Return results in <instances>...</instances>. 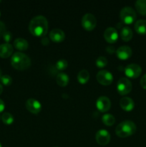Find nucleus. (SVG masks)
Returning <instances> with one entry per match:
<instances>
[{
    "instance_id": "f257e3e1",
    "label": "nucleus",
    "mask_w": 146,
    "mask_h": 147,
    "mask_svg": "<svg viewBox=\"0 0 146 147\" xmlns=\"http://www.w3.org/2000/svg\"><path fill=\"white\" fill-rule=\"evenodd\" d=\"M29 30L32 35L44 37L48 31V22L46 17L42 15L33 17L29 24Z\"/></svg>"
},
{
    "instance_id": "f03ea898",
    "label": "nucleus",
    "mask_w": 146,
    "mask_h": 147,
    "mask_svg": "<svg viewBox=\"0 0 146 147\" xmlns=\"http://www.w3.org/2000/svg\"><path fill=\"white\" fill-rule=\"evenodd\" d=\"M11 66L16 70H27L31 65V59L24 53L17 52L11 56Z\"/></svg>"
},
{
    "instance_id": "7ed1b4c3",
    "label": "nucleus",
    "mask_w": 146,
    "mask_h": 147,
    "mask_svg": "<svg viewBox=\"0 0 146 147\" xmlns=\"http://www.w3.org/2000/svg\"><path fill=\"white\" fill-rule=\"evenodd\" d=\"M137 130V127L134 122L126 120L117 125L115 129V133L120 138H127L134 134Z\"/></svg>"
},
{
    "instance_id": "20e7f679",
    "label": "nucleus",
    "mask_w": 146,
    "mask_h": 147,
    "mask_svg": "<svg viewBox=\"0 0 146 147\" xmlns=\"http://www.w3.org/2000/svg\"><path fill=\"white\" fill-rule=\"evenodd\" d=\"M120 20L123 23L126 24H131L135 21L136 12L132 7H125L121 9L120 12Z\"/></svg>"
},
{
    "instance_id": "39448f33",
    "label": "nucleus",
    "mask_w": 146,
    "mask_h": 147,
    "mask_svg": "<svg viewBox=\"0 0 146 147\" xmlns=\"http://www.w3.org/2000/svg\"><path fill=\"white\" fill-rule=\"evenodd\" d=\"M117 92L121 96H125L132 90V83L126 78H121L117 83Z\"/></svg>"
},
{
    "instance_id": "423d86ee",
    "label": "nucleus",
    "mask_w": 146,
    "mask_h": 147,
    "mask_svg": "<svg viewBox=\"0 0 146 147\" xmlns=\"http://www.w3.org/2000/svg\"><path fill=\"white\" fill-rule=\"evenodd\" d=\"M82 25L83 28L87 31H92L95 28L97 25L96 17L90 13L85 14L82 19Z\"/></svg>"
},
{
    "instance_id": "0eeeda50",
    "label": "nucleus",
    "mask_w": 146,
    "mask_h": 147,
    "mask_svg": "<svg viewBox=\"0 0 146 147\" xmlns=\"http://www.w3.org/2000/svg\"><path fill=\"white\" fill-rule=\"evenodd\" d=\"M97 82L102 86H109L113 83V76L110 72L105 70H102L97 73L96 76Z\"/></svg>"
},
{
    "instance_id": "6e6552de",
    "label": "nucleus",
    "mask_w": 146,
    "mask_h": 147,
    "mask_svg": "<svg viewBox=\"0 0 146 147\" xmlns=\"http://www.w3.org/2000/svg\"><path fill=\"white\" fill-rule=\"evenodd\" d=\"M124 72L127 78H137L141 75L142 68L139 65L133 63V64H130L126 66Z\"/></svg>"
},
{
    "instance_id": "1a4fd4ad",
    "label": "nucleus",
    "mask_w": 146,
    "mask_h": 147,
    "mask_svg": "<svg viewBox=\"0 0 146 147\" xmlns=\"http://www.w3.org/2000/svg\"><path fill=\"white\" fill-rule=\"evenodd\" d=\"M95 140L100 146H106L110 142V134L105 129H100L96 133Z\"/></svg>"
},
{
    "instance_id": "9d476101",
    "label": "nucleus",
    "mask_w": 146,
    "mask_h": 147,
    "mask_svg": "<svg viewBox=\"0 0 146 147\" xmlns=\"http://www.w3.org/2000/svg\"><path fill=\"white\" fill-rule=\"evenodd\" d=\"M26 109L32 114H38L42 110V104L39 100L34 98H29L25 103Z\"/></svg>"
},
{
    "instance_id": "9b49d317",
    "label": "nucleus",
    "mask_w": 146,
    "mask_h": 147,
    "mask_svg": "<svg viewBox=\"0 0 146 147\" xmlns=\"http://www.w3.org/2000/svg\"><path fill=\"white\" fill-rule=\"evenodd\" d=\"M96 107L100 112L105 113L110 109L111 102L110 99L106 96H100L96 101Z\"/></svg>"
},
{
    "instance_id": "f8f14e48",
    "label": "nucleus",
    "mask_w": 146,
    "mask_h": 147,
    "mask_svg": "<svg viewBox=\"0 0 146 147\" xmlns=\"http://www.w3.org/2000/svg\"><path fill=\"white\" fill-rule=\"evenodd\" d=\"M104 37L106 42L110 44L116 42L118 39V33H117V30L114 27H108L104 31Z\"/></svg>"
},
{
    "instance_id": "ddd939ff",
    "label": "nucleus",
    "mask_w": 146,
    "mask_h": 147,
    "mask_svg": "<svg viewBox=\"0 0 146 147\" xmlns=\"http://www.w3.org/2000/svg\"><path fill=\"white\" fill-rule=\"evenodd\" d=\"M116 55L120 60H127L132 55V49L127 45L121 46L116 50Z\"/></svg>"
},
{
    "instance_id": "4468645a",
    "label": "nucleus",
    "mask_w": 146,
    "mask_h": 147,
    "mask_svg": "<svg viewBox=\"0 0 146 147\" xmlns=\"http://www.w3.org/2000/svg\"><path fill=\"white\" fill-rule=\"evenodd\" d=\"M50 38L54 42H62L65 39V34L60 29H53L50 33Z\"/></svg>"
},
{
    "instance_id": "2eb2a0df",
    "label": "nucleus",
    "mask_w": 146,
    "mask_h": 147,
    "mask_svg": "<svg viewBox=\"0 0 146 147\" xmlns=\"http://www.w3.org/2000/svg\"><path fill=\"white\" fill-rule=\"evenodd\" d=\"M120 106L125 111H131L135 108V103L130 97H123L120 99Z\"/></svg>"
},
{
    "instance_id": "dca6fc26",
    "label": "nucleus",
    "mask_w": 146,
    "mask_h": 147,
    "mask_svg": "<svg viewBox=\"0 0 146 147\" xmlns=\"http://www.w3.org/2000/svg\"><path fill=\"white\" fill-rule=\"evenodd\" d=\"M13 47L9 43H4L0 45V57L7 58L13 53Z\"/></svg>"
},
{
    "instance_id": "f3484780",
    "label": "nucleus",
    "mask_w": 146,
    "mask_h": 147,
    "mask_svg": "<svg viewBox=\"0 0 146 147\" xmlns=\"http://www.w3.org/2000/svg\"><path fill=\"white\" fill-rule=\"evenodd\" d=\"M135 30L136 32L141 35L146 34V20H139L135 23Z\"/></svg>"
},
{
    "instance_id": "a211bd4d",
    "label": "nucleus",
    "mask_w": 146,
    "mask_h": 147,
    "mask_svg": "<svg viewBox=\"0 0 146 147\" xmlns=\"http://www.w3.org/2000/svg\"><path fill=\"white\" fill-rule=\"evenodd\" d=\"M14 46L16 49L20 51H24L27 50L29 47V43L25 39L17 38L14 41Z\"/></svg>"
},
{
    "instance_id": "6ab92c4d",
    "label": "nucleus",
    "mask_w": 146,
    "mask_h": 147,
    "mask_svg": "<svg viewBox=\"0 0 146 147\" xmlns=\"http://www.w3.org/2000/svg\"><path fill=\"white\" fill-rule=\"evenodd\" d=\"M69 76L64 73H60L56 77V82L60 87H65L69 83Z\"/></svg>"
},
{
    "instance_id": "aec40b11",
    "label": "nucleus",
    "mask_w": 146,
    "mask_h": 147,
    "mask_svg": "<svg viewBox=\"0 0 146 147\" xmlns=\"http://www.w3.org/2000/svg\"><path fill=\"white\" fill-rule=\"evenodd\" d=\"M133 36V31L128 27H123L120 32V37L125 42H129L132 40Z\"/></svg>"
},
{
    "instance_id": "412c9836",
    "label": "nucleus",
    "mask_w": 146,
    "mask_h": 147,
    "mask_svg": "<svg viewBox=\"0 0 146 147\" xmlns=\"http://www.w3.org/2000/svg\"><path fill=\"white\" fill-rule=\"evenodd\" d=\"M77 78L80 84H85L90 79V73L87 70L83 69L78 73Z\"/></svg>"
},
{
    "instance_id": "4be33fe9",
    "label": "nucleus",
    "mask_w": 146,
    "mask_h": 147,
    "mask_svg": "<svg viewBox=\"0 0 146 147\" xmlns=\"http://www.w3.org/2000/svg\"><path fill=\"white\" fill-rule=\"evenodd\" d=\"M137 12L143 16H146V0H137L135 2Z\"/></svg>"
},
{
    "instance_id": "5701e85b",
    "label": "nucleus",
    "mask_w": 146,
    "mask_h": 147,
    "mask_svg": "<svg viewBox=\"0 0 146 147\" xmlns=\"http://www.w3.org/2000/svg\"><path fill=\"white\" fill-rule=\"evenodd\" d=\"M103 123L107 126H112L115 122V118L110 113H106L102 117Z\"/></svg>"
},
{
    "instance_id": "b1692460",
    "label": "nucleus",
    "mask_w": 146,
    "mask_h": 147,
    "mask_svg": "<svg viewBox=\"0 0 146 147\" xmlns=\"http://www.w3.org/2000/svg\"><path fill=\"white\" fill-rule=\"evenodd\" d=\"M1 121L5 124L10 125L14 122V117L11 113L6 112V113H3L1 116Z\"/></svg>"
},
{
    "instance_id": "393cba45",
    "label": "nucleus",
    "mask_w": 146,
    "mask_h": 147,
    "mask_svg": "<svg viewBox=\"0 0 146 147\" xmlns=\"http://www.w3.org/2000/svg\"><path fill=\"white\" fill-rule=\"evenodd\" d=\"M95 64L97 67H99V68H103V67H104L107 65V58L105 57H103V56L97 57V59L95 61Z\"/></svg>"
},
{
    "instance_id": "a878e982",
    "label": "nucleus",
    "mask_w": 146,
    "mask_h": 147,
    "mask_svg": "<svg viewBox=\"0 0 146 147\" xmlns=\"http://www.w3.org/2000/svg\"><path fill=\"white\" fill-rule=\"evenodd\" d=\"M68 66V63L66 60H64V59H61V60H59L56 63L55 67L58 70H65L66 68Z\"/></svg>"
},
{
    "instance_id": "bb28decb",
    "label": "nucleus",
    "mask_w": 146,
    "mask_h": 147,
    "mask_svg": "<svg viewBox=\"0 0 146 147\" xmlns=\"http://www.w3.org/2000/svg\"><path fill=\"white\" fill-rule=\"evenodd\" d=\"M1 80V83H2L4 86H9L12 83V78H11V76H8V75H4V76H1V78H0Z\"/></svg>"
},
{
    "instance_id": "cd10ccee",
    "label": "nucleus",
    "mask_w": 146,
    "mask_h": 147,
    "mask_svg": "<svg viewBox=\"0 0 146 147\" xmlns=\"http://www.w3.org/2000/svg\"><path fill=\"white\" fill-rule=\"evenodd\" d=\"M11 37H12V36H11V33L10 32L7 31L5 33H4V35H3L2 38L4 39V41L6 42V43H9L10 41H11Z\"/></svg>"
},
{
    "instance_id": "c85d7f7f",
    "label": "nucleus",
    "mask_w": 146,
    "mask_h": 147,
    "mask_svg": "<svg viewBox=\"0 0 146 147\" xmlns=\"http://www.w3.org/2000/svg\"><path fill=\"white\" fill-rule=\"evenodd\" d=\"M6 26L3 22L0 21V38L3 37L4 33L6 32Z\"/></svg>"
},
{
    "instance_id": "c756f323",
    "label": "nucleus",
    "mask_w": 146,
    "mask_h": 147,
    "mask_svg": "<svg viewBox=\"0 0 146 147\" xmlns=\"http://www.w3.org/2000/svg\"><path fill=\"white\" fill-rule=\"evenodd\" d=\"M140 86L143 88V89H145L146 90V74H145L143 77L140 79Z\"/></svg>"
},
{
    "instance_id": "7c9ffc66",
    "label": "nucleus",
    "mask_w": 146,
    "mask_h": 147,
    "mask_svg": "<svg viewBox=\"0 0 146 147\" xmlns=\"http://www.w3.org/2000/svg\"><path fill=\"white\" fill-rule=\"evenodd\" d=\"M41 42L44 46H47L50 44V40H49V39L47 37H43V38L41 40Z\"/></svg>"
},
{
    "instance_id": "2f4dec72",
    "label": "nucleus",
    "mask_w": 146,
    "mask_h": 147,
    "mask_svg": "<svg viewBox=\"0 0 146 147\" xmlns=\"http://www.w3.org/2000/svg\"><path fill=\"white\" fill-rule=\"evenodd\" d=\"M106 51H107L109 54H113V53L115 52V48L113 46H108V47L106 48Z\"/></svg>"
},
{
    "instance_id": "473e14b6",
    "label": "nucleus",
    "mask_w": 146,
    "mask_h": 147,
    "mask_svg": "<svg viewBox=\"0 0 146 147\" xmlns=\"http://www.w3.org/2000/svg\"><path fill=\"white\" fill-rule=\"evenodd\" d=\"M4 108H5V105H4V101L1 99H0V113L4 111Z\"/></svg>"
},
{
    "instance_id": "72a5a7b5",
    "label": "nucleus",
    "mask_w": 146,
    "mask_h": 147,
    "mask_svg": "<svg viewBox=\"0 0 146 147\" xmlns=\"http://www.w3.org/2000/svg\"><path fill=\"white\" fill-rule=\"evenodd\" d=\"M3 92V86H1V84H0V95Z\"/></svg>"
},
{
    "instance_id": "f704fd0d",
    "label": "nucleus",
    "mask_w": 146,
    "mask_h": 147,
    "mask_svg": "<svg viewBox=\"0 0 146 147\" xmlns=\"http://www.w3.org/2000/svg\"><path fill=\"white\" fill-rule=\"evenodd\" d=\"M1 75H2V73H1V69H0V78H1V76H2Z\"/></svg>"
},
{
    "instance_id": "c9c22d12",
    "label": "nucleus",
    "mask_w": 146,
    "mask_h": 147,
    "mask_svg": "<svg viewBox=\"0 0 146 147\" xmlns=\"http://www.w3.org/2000/svg\"><path fill=\"white\" fill-rule=\"evenodd\" d=\"M0 147H2V146H1V142H0Z\"/></svg>"
},
{
    "instance_id": "e433bc0d",
    "label": "nucleus",
    "mask_w": 146,
    "mask_h": 147,
    "mask_svg": "<svg viewBox=\"0 0 146 147\" xmlns=\"http://www.w3.org/2000/svg\"><path fill=\"white\" fill-rule=\"evenodd\" d=\"M1 1H0V3H1Z\"/></svg>"
},
{
    "instance_id": "4c0bfd02",
    "label": "nucleus",
    "mask_w": 146,
    "mask_h": 147,
    "mask_svg": "<svg viewBox=\"0 0 146 147\" xmlns=\"http://www.w3.org/2000/svg\"><path fill=\"white\" fill-rule=\"evenodd\" d=\"M0 15H1V13H0Z\"/></svg>"
},
{
    "instance_id": "58836bf2",
    "label": "nucleus",
    "mask_w": 146,
    "mask_h": 147,
    "mask_svg": "<svg viewBox=\"0 0 146 147\" xmlns=\"http://www.w3.org/2000/svg\"><path fill=\"white\" fill-rule=\"evenodd\" d=\"M54 147H57V146H54Z\"/></svg>"
}]
</instances>
